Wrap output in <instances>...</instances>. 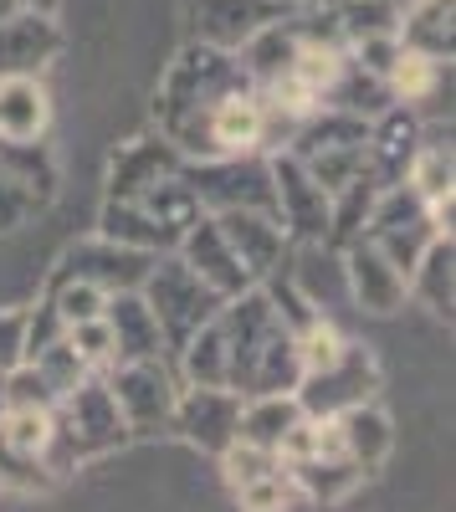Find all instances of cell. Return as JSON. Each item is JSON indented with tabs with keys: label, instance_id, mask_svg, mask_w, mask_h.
I'll return each instance as SVG.
<instances>
[{
	"label": "cell",
	"instance_id": "cell-1",
	"mask_svg": "<svg viewBox=\"0 0 456 512\" xmlns=\"http://www.w3.org/2000/svg\"><path fill=\"white\" fill-rule=\"evenodd\" d=\"M221 338V359H226V390L241 400L257 395H293L298 390V349H293V328H287L272 308V297L262 287H246L241 297L216 308L211 318Z\"/></svg>",
	"mask_w": 456,
	"mask_h": 512
},
{
	"label": "cell",
	"instance_id": "cell-2",
	"mask_svg": "<svg viewBox=\"0 0 456 512\" xmlns=\"http://www.w3.org/2000/svg\"><path fill=\"white\" fill-rule=\"evenodd\" d=\"M252 88H257V82L246 77L236 52L190 41V47L170 62V72H164L159 93H154V123H159L154 134L170 139L185 164H200L216 108L226 98H236V93H252Z\"/></svg>",
	"mask_w": 456,
	"mask_h": 512
},
{
	"label": "cell",
	"instance_id": "cell-3",
	"mask_svg": "<svg viewBox=\"0 0 456 512\" xmlns=\"http://www.w3.org/2000/svg\"><path fill=\"white\" fill-rule=\"evenodd\" d=\"M129 441L134 436H129V425H123V415H118V405L108 395L103 374H93V379H82L67 400H57V410H52L47 472L62 482V477L77 472V466H88L98 456H113V451H123Z\"/></svg>",
	"mask_w": 456,
	"mask_h": 512
},
{
	"label": "cell",
	"instance_id": "cell-4",
	"mask_svg": "<svg viewBox=\"0 0 456 512\" xmlns=\"http://www.w3.org/2000/svg\"><path fill=\"white\" fill-rule=\"evenodd\" d=\"M364 144H369V118H354V113H339V108H318L313 118H303V128L293 134L287 154H293L328 195H339L364 175Z\"/></svg>",
	"mask_w": 456,
	"mask_h": 512
},
{
	"label": "cell",
	"instance_id": "cell-5",
	"mask_svg": "<svg viewBox=\"0 0 456 512\" xmlns=\"http://www.w3.org/2000/svg\"><path fill=\"white\" fill-rule=\"evenodd\" d=\"M139 297L149 303V313H154V323H159V338H164V349H170V359H175L190 338L216 318V308H221V297L205 287L175 251L159 256V262L149 267Z\"/></svg>",
	"mask_w": 456,
	"mask_h": 512
},
{
	"label": "cell",
	"instance_id": "cell-6",
	"mask_svg": "<svg viewBox=\"0 0 456 512\" xmlns=\"http://www.w3.org/2000/svg\"><path fill=\"white\" fill-rule=\"evenodd\" d=\"M185 185L195 190L205 216L257 210V216L277 221V195H272V164H267V154H236V159L185 164Z\"/></svg>",
	"mask_w": 456,
	"mask_h": 512
},
{
	"label": "cell",
	"instance_id": "cell-7",
	"mask_svg": "<svg viewBox=\"0 0 456 512\" xmlns=\"http://www.w3.org/2000/svg\"><path fill=\"white\" fill-rule=\"evenodd\" d=\"M108 395L129 425V436H159L170 431V415L180 400V374L170 359H139V364H113L103 374Z\"/></svg>",
	"mask_w": 456,
	"mask_h": 512
},
{
	"label": "cell",
	"instance_id": "cell-8",
	"mask_svg": "<svg viewBox=\"0 0 456 512\" xmlns=\"http://www.w3.org/2000/svg\"><path fill=\"white\" fill-rule=\"evenodd\" d=\"M375 390H380V364H375V354H369V344H354V338H349L339 364H328L323 374H303L298 379L293 400L313 420H339L344 410L369 405Z\"/></svg>",
	"mask_w": 456,
	"mask_h": 512
},
{
	"label": "cell",
	"instance_id": "cell-9",
	"mask_svg": "<svg viewBox=\"0 0 456 512\" xmlns=\"http://www.w3.org/2000/svg\"><path fill=\"white\" fill-rule=\"evenodd\" d=\"M272 164V195H277V226L293 246H328L334 221V195H328L293 154H267Z\"/></svg>",
	"mask_w": 456,
	"mask_h": 512
},
{
	"label": "cell",
	"instance_id": "cell-10",
	"mask_svg": "<svg viewBox=\"0 0 456 512\" xmlns=\"http://www.w3.org/2000/svg\"><path fill=\"white\" fill-rule=\"evenodd\" d=\"M369 246H375L385 262L400 272V277H410L416 272V262L426 256V246L436 241V231H431V221H426V205L410 195L405 185H395V190H380V200H375V210H369V226L359 231Z\"/></svg>",
	"mask_w": 456,
	"mask_h": 512
},
{
	"label": "cell",
	"instance_id": "cell-11",
	"mask_svg": "<svg viewBox=\"0 0 456 512\" xmlns=\"http://www.w3.org/2000/svg\"><path fill=\"white\" fill-rule=\"evenodd\" d=\"M154 262H159V256H149V251H134V246L88 236V241H77V246L62 251V262H57L52 277H72V282L98 287L103 297H118V292H139Z\"/></svg>",
	"mask_w": 456,
	"mask_h": 512
},
{
	"label": "cell",
	"instance_id": "cell-12",
	"mask_svg": "<svg viewBox=\"0 0 456 512\" xmlns=\"http://www.w3.org/2000/svg\"><path fill=\"white\" fill-rule=\"evenodd\" d=\"M236 420H241V395L231 390H200V384H180V400L170 415V431L205 451V456H221L236 441Z\"/></svg>",
	"mask_w": 456,
	"mask_h": 512
},
{
	"label": "cell",
	"instance_id": "cell-13",
	"mask_svg": "<svg viewBox=\"0 0 456 512\" xmlns=\"http://www.w3.org/2000/svg\"><path fill=\"white\" fill-rule=\"evenodd\" d=\"M421 139H426V128H421L416 108H400V103H390L385 113H375V118H369L364 175L375 180L380 190H395V185H405V175H410V159H416Z\"/></svg>",
	"mask_w": 456,
	"mask_h": 512
},
{
	"label": "cell",
	"instance_id": "cell-14",
	"mask_svg": "<svg viewBox=\"0 0 456 512\" xmlns=\"http://www.w3.org/2000/svg\"><path fill=\"white\" fill-rule=\"evenodd\" d=\"M293 11L277 0H190V21H195V41L200 47H221V52H241L257 31H267L272 21H287Z\"/></svg>",
	"mask_w": 456,
	"mask_h": 512
},
{
	"label": "cell",
	"instance_id": "cell-15",
	"mask_svg": "<svg viewBox=\"0 0 456 512\" xmlns=\"http://www.w3.org/2000/svg\"><path fill=\"white\" fill-rule=\"evenodd\" d=\"M185 175V159L175 154L170 139L159 134H144V139H129L113 149V164H108V200H144L154 185Z\"/></svg>",
	"mask_w": 456,
	"mask_h": 512
},
{
	"label": "cell",
	"instance_id": "cell-16",
	"mask_svg": "<svg viewBox=\"0 0 456 512\" xmlns=\"http://www.w3.org/2000/svg\"><path fill=\"white\" fill-rule=\"evenodd\" d=\"M211 221L221 226L226 246L236 251V262L246 267V277H252L257 287L293 262V241H287V231L272 216H257V210H231V216H211Z\"/></svg>",
	"mask_w": 456,
	"mask_h": 512
},
{
	"label": "cell",
	"instance_id": "cell-17",
	"mask_svg": "<svg viewBox=\"0 0 456 512\" xmlns=\"http://www.w3.org/2000/svg\"><path fill=\"white\" fill-rule=\"evenodd\" d=\"M339 267H344V287H349V297L359 303V313L390 318V313L405 308V277L364 236H354L349 246H339Z\"/></svg>",
	"mask_w": 456,
	"mask_h": 512
},
{
	"label": "cell",
	"instance_id": "cell-18",
	"mask_svg": "<svg viewBox=\"0 0 456 512\" xmlns=\"http://www.w3.org/2000/svg\"><path fill=\"white\" fill-rule=\"evenodd\" d=\"M175 256L180 262L211 287L221 303H231V297H241L246 287H257L252 277H246V267L236 262V251L226 246V236H221V226L211 221V216H200L185 236H180V246H175Z\"/></svg>",
	"mask_w": 456,
	"mask_h": 512
},
{
	"label": "cell",
	"instance_id": "cell-19",
	"mask_svg": "<svg viewBox=\"0 0 456 512\" xmlns=\"http://www.w3.org/2000/svg\"><path fill=\"white\" fill-rule=\"evenodd\" d=\"M57 52H62L57 16L11 11L0 21V77H41V67L57 62Z\"/></svg>",
	"mask_w": 456,
	"mask_h": 512
},
{
	"label": "cell",
	"instance_id": "cell-20",
	"mask_svg": "<svg viewBox=\"0 0 456 512\" xmlns=\"http://www.w3.org/2000/svg\"><path fill=\"white\" fill-rule=\"evenodd\" d=\"M103 323L113 333V354L118 364H139V359H170V349H164L159 338V323L149 313V303L139 292H118L103 303Z\"/></svg>",
	"mask_w": 456,
	"mask_h": 512
},
{
	"label": "cell",
	"instance_id": "cell-21",
	"mask_svg": "<svg viewBox=\"0 0 456 512\" xmlns=\"http://www.w3.org/2000/svg\"><path fill=\"white\" fill-rule=\"evenodd\" d=\"M52 128V98L41 77H0V144H41Z\"/></svg>",
	"mask_w": 456,
	"mask_h": 512
},
{
	"label": "cell",
	"instance_id": "cell-22",
	"mask_svg": "<svg viewBox=\"0 0 456 512\" xmlns=\"http://www.w3.org/2000/svg\"><path fill=\"white\" fill-rule=\"evenodd\" d=\"M339 441H344V456L359 466L364 477H375L380 466L390 461V451H395V420L369 400V405H354V410H344L339 420Z\"/></svg>",
	"mask_w": 456,
	"mask_h": 512
},
{
	"label": "cell",
	"instance_id": "cell-23",
	"mask_svg": "<svg viewBox=\"0 0 456 512\" xmlns=\"http://www.w3.org/2000/svg\"><path fill=\"white\" fill-rule=\"evenodd\" d=\"M451 11H456V0H410V6H400L395 41L405 52H421V57L451 67V47H456Z\"/></svg>",
	"mask_w": 456,
	"mask_h": 512
},
{
	"label": "cell",
	"instance_id": "cell-24",
	"mask_svg": "<svg viewBox=\"0 0 456 512\" xmlns=\"http://www.w3.org/2000/svg\"><path fill=\"white\" fill-rule=\"evenodd\" d=\"M405 297H416L431 318H446L451 323V308H456V241L451 236H436L426 246L416 272L405 277Z\"/></svg>",
	"mask_w": 456,
	"mask_h": 512
},
{
	"label": "cell",
	"instance_id": "cell-25",
	"mask_svg": "<svg viewBox=\"0 0 456 512\" xmlns=\"http://www.w3.org/2000/svg\"><path fill=\"white\" fill-rule=\"evenodd\" d=\"M298 41H303V21H298V11L287 16V21H272L267 31H257L246 47L236 52L241 57V67H246V77L257 82V88H267V82H277L287 67H293V57H298Z\"/></svg>",
	"mask_w": 456,
	"mask_h": 512
},
{
	"label": "cell",
	"instance_id": "cell-26",
	"mask_svg": "<svg viewBox=\"0 0 456 512\" xmlns=\"http://www.w3.org/2000/svg\"><path fill=\"white\" fill-rule=\"evenodd\" d=\"M0 175L36 210H47L57 200V154L47 144H0Z\"/></svg>",
	"mask_w": 456,
	"mask_h": 512
},
{
	"label": "cell",
	"instance_id": "cell-27",
	"mask_svg": "<svg viewBox=\"0 0 456 512\" xmlns=\"http://www.w3.org/2000/svg\"><path fill=\"white\" fill-rule=\"evenodd\" d=\"M303 420V405L293 395H257L241 400V420H236V441L262 446V451H282L287 431Z\"/></svg>",
	"mask_w": 456,
	"mask_h": 512
},
{
	"label": "cell",
	"instance_id": "cell-28",
	"mask_svg": "<svg viewBox=\"0 0 456 512\" xmlns=\"http://www.w3.org/2000/svg\"><path fill=\"white\" fill-rule=\"evenodd\" d=\"M287 477H293L298 497H308V502H344L364 487V472L344 451L339 456H308L298 466H287Z\"/></svg>",
	"mask_w": 456,
	"mask_h": 512
},
{
	"label": "cell",
	"instance_id": "cell-29",
	"mask_svg": "<svg viewBox=\"0 0 456 512\" xmlns=\"http://www.w3.org/2000/svg\"><path fill=\"white\" fill-rule=\"evenodd\" d=\"M98 236L118 241V246H134V251H149V256H170L175 251V241L164 236L154 226V216H144V205H134V200H103Z\"/></svg>",
	"mask_w": 456,
	"mask_h": 512
},
{
	"label": "cell",
	"instance_id": "cell-30",
	"mask_svg": "<svg viewBox=\"0 0 456 512\" xmlns=\"http://www.w3.org/2000/svg\"><path fill=\"white\" fill-rule=\"evenodd\" d=\"M385 93H390V103H400V108H416V103H426V98H436L441 93V82H446V62H431V57H421V52H405L400 41H395V57H390V67H385Z\"/></svg>",
	"mask_w": 456,
	"mask_h": 512
},
{
	"label": "cell",
	"instance_id": "cell-31",
	"mask_svg": "<svg viewBox=\"0 0 456 512\" xmlns=\"http://www.w3.org/2000/svg\"><path fill=\"white\" fill-rule=\"evenodd\" d=\"M405 190L416 195L421 205H436V200H451V195H456V164H451V134H446V139H421L416 159H410V175H405Z\"/></svg>",
	"mask_w": 456,
	"mask_h": 512
},
{
	"label": "cell",
	"instance_id": "cell-32",
	"mask_svg": "<svg viewBox=\"0 0 456 512\" xmlns=\"http://www.w3.org/2000/svg\"><path fill=\"white\" fill-rule=\"evenodd\" d=\"M134 205H144V216H154V226L170 236L175 246H180V236L205 216L200 210V200H195V190L185 185V175H175V180H164V185H154L144 200H134Z\"/></svg>",
	"mask_w": 456,
	"mask_h": 512
},
{
	"label": "cell",
	"instance_id": "cell-33",
	"mask_svg": "<svg viewBox=\"0 0 456 512\" xmlns=\"http://www.w3.org/2000/svg\"><path fill=\"white\" fill-rule=\"evenodd\" d=\"M231 497H236V507H241V512H293V507L303 502L282 461H277V466H267V472H257V477L236 482V487H231Z\"/></svg>",
	"mask_w": 456,
	"mask_h": 512
},
{
	"label": "cell",
	"instance_id": "cell-34",
	"mask_svg": "<svg viewBox=\"0 0 456 512\" xmlns=\"http://www.w3.org/2000/svg\"><path fill=\"white\" fill-rule=\"evenodd\" d=\"M344 328L328 318V313H318V318H308L303 328H293V349H298V369L303 374H323L328 364H339V354H344Z\"/></svg>",
	"mask_w": 456,
	"mask_h": 512
},
{
	"label": "cell",
	"instance_id": "cell-35",
	"mask_svg": "<svg viewBox=\"0 0 456 512\" xmlns=\"http://www.w3.org/2000/svg\"><path fill=\"white\" fill-rule=\"evenodd\" d=\"M47 441H52V410H0V446L47 461Z\"/></svg>",
	"mask_w": 456,
	"mask_h": 512
},
{
	"label": "cell",
	"instance_id": "cell-36",
	"mask_svg": "<svg viewBox=\"0 0 456 512\" xmlns=\"http://www.w3.org/2000/svg\"><path fill=\"white\" fill-rule=\"evenodd\" d=\"M41 303H52V313L62 318V328H77V323H93L103 318V303L108 297L88 282H72V277H47V297Z\"/></svg>",
	"mask_w": 456,
	"mask_h": 512
},
{
	"label": "cell",
	"instance_id": "cell-37",
	"mask_svg": "<svg viewBox=\"0 0 456 512\" xmlns=\"http://www.w3.org/2000/svg\"><path fill=\"white\" fill-rule=\"evenodd\" d=\"M31 369L41 374V384H47V390H52L57 400H67V395L77 390L82 379H93V369L77 359V349L67 344V338H57L52 349H41V354L31 359Z\"/></svg>",
	"mask_w": 456,
	"mask_h": 512
},
{
	"label": "cell",
	"instance_id": "cell-38",
	"mask_svg": "<svg viewBox=\"0 0 456 512\" xmlns=\"http://www.w3.org/2000/svg\"><path fill=\"white\" fill-rule=\"evenodd\" d=\"M57 477L47 472V461H31V456H16L0 446V492H16V497H41L52 492Z\"/></svg>",
	"mask_w": 456,
	"mask_h": 512
},
{
	"label": "cell",
	"instance_id": "cell-39",
	"mask_svg": "<svg viewBox=\"0 0 456 512\" xmlns=\"http://www.w3.org/2000/svg\"><path fill=\"white\" fill-rule=\"evenodd\" d=\"M0 395H6V410H57V395L41 384V374L31 364L0 374Z\"/></svg>",
	"mask_w": 456,
	"mask_h": 512
},
{
	"label": "cell",
	"instance_id": "cell-40",
	"mask_svg": "<svg viewBox=\"0 0 456 512\" xmlns=\"http://www.w3.org/2000/svg\"><path fill=\"white\" fill-rule=\"evenodd\" d=\"M67 344L77 349V359L88 364L93 374H108V369L118 364V354H113V333H108V323H103V318L67 328Z\"/></svg>",
	"mask_w": 456,
	"mask_h": 512
},
{
	"label": "cell",
	"instance_id": "cell-41",
	"mask_svg": "<svg viewBox=\"0 0 456 512\" xmlns=\"http://www.w3.org/2000/svg\"><path fill=\"white\" fill-rule=\"evenodd\" d=\"M26 364V308H0V374Z\"/></svg>",
	"mask_w": 456,
	"mask_h": 512
},
{
	"label": "cell",
	"instance_id": "cell-42",
	"mask_svg": "<svg viewBox=\"0 0 456 512\" xmlns=\"http://www.w3.org/2000/svg\"><path fill=\"white\" fill-rule=\"evenodd\" d=\"M57 338H67V328H62V318L52 313V303L26 308V364H31L41 349H52Z\"/></svg>",
	"mask_w": 456,
	"mask_h": 512
},
{
	"label": "cell",
	"instance_id": "cell-43",
	"mask_svg": "<svg viewBox=\"0 0 456 512\" xmlns=\"http://www.w3.org/2000/svg\"><path fill=\"white\" fill-rule=\"evenodd\" d=\"M36 216V205L6 180V175H0V236H6V231H16V226H26Z\"/></svg>",
	"mask_w": 456,
	"mask_h": 512
},
{
	"label": "cell",
	"instance_id": "cell-44",
	"mask_svg": "<svg viewBox=\"0 0 456 512\" xmlns=\"http://www.w3.org/2000/svg\"><path fill=\"white\" fill-rule=\"evenodd\" d=\"M16 6H21V11H36V16H57L62 0H16Z\"/></svg>",
	"mask_w": 456,
	"mask_h": 512
},
{
	"label": "cell",
	"instance_id": "cell-45",
	"mask_svg": "<svg viewBox=\"0 0 456 512\" xmlns=\"http://www.w3.org/2000/svg\"><path fill=\"white\" fill-rule=\"evenodd\" d=\"M11 11H21V6H16V0H0V21H6Z\"/></svg>",
	"mask_w": 456,
	"mask_h": 512
},
{
	"label": "cell",
	"instance_id": "cell-46",
	"mask_svg": "<svg viewBox=\"0 0 456 512\" xmlns=\"http://www.w3.org/2000/svg\"><path fill=\"white\" fill-rule=\"evenodd\" d=\"M0 410H6V395H0Z\"/></svg>",
	"mask_w": 456,
	"mask_h": 512
}]
</instances>
